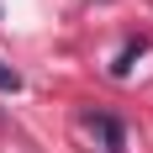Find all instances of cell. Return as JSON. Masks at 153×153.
<instances>
[{"mask_svg": "<svg viewBox=\"0 0 153 153\" xmlns=\"http://www.w3.org/2000/svg\"><path fill=\"white\" fill-rule=\"evenodd\" d=\"M85 127H90V137H100V148H106V153H127V127L116 122V116L95 111V116H90Z\"/></svg>", "mask_w": 153, "mask_h": 153, "instance_id": "6da1fadb", "label": "cell"}, {"mask_svg": "<svg viewBox=\"0 0 153 153\" xmlns=\"http://www.w3.org/2000/svg\"><path fill=\"white\" fill-rule=\"evenodd\" d=\"M137 53H143V37H137V42H127V48H122V58L111 63V74H127V69H132V58H137Z\"/></svg>", "mask_w": 153, "mask_h": 153, "instance_id": "7a4b0ae2", "label": "cell"}, {"mask_svg": "<svg viewBox=\"0 0 153 153\" xmlns=\"http://www.w3.org/2000/svg\"><path fill=\"white\" fill-rule=\"evenodd\" d=\"M0 90H5V95L21 90V74H16V69H5V63H0Z\"/></svg>", "mask_w": 153, "mask_h": 153, "instance_id": "3957f363", "label": "cell"}]
</instances>
